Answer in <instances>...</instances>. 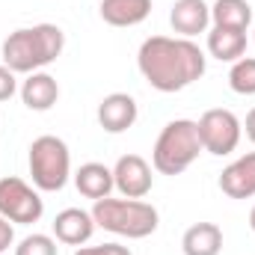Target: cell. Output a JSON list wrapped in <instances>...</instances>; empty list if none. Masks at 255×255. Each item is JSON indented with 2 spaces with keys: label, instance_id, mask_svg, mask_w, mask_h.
Here are the masks:
<instances>
[{
  "label": "cell",
  "instance_id": "4fadbf2b",
  "mask_svg": "<svg viewBox=\"0 0 255 255\" xmlns=\"http://www.w3.org/2000/svg\"><path fill=\"white\" fill-rule=\"evenodd\" d=\"M220 190L229 199H253L255 196V151L238 157L220 172Z\"/></svg>",
  "mask_w": 255,
  "mask_h": 255
},
{
  "label": "cell",
  "instance_id": "cb8c5ba5",
  "mask_svg": "<svg viewBox=\"0 0 255 255\" xmlns=\"http://www.w3.org/2000/svg\"><path fill=\"white\" fill-rule=\"evenodd\" d=\"M244 130H247V136H250V142H255V107L247 113V122H244Z\"/></svg>",
  "mask_w": 255,
  "mask_h": 255
},
{
  "label": "cell",
  "instance_id": "7c38bea8",
  "mask_svg": "<svg viewBox=\"0 0 255 255\" xmlns=\"http://www.w3.org/2000/svg\"><path fill=\"white\" fill-rule=\"evenodd\" d=\"M18 92H21V101H24L27 110L45 113V110H51V107L57 104V98H60V83H57V77H51L48 71H33V74L24 77V83L18 86Z\"/></svg>",
  "mask_w": 255,
  "mask_h": 255
},
{
  "label": "cell",
  "instance_id": "8fae6325",
  "mask_svg": "<svg viewBox=\"0 0 255 255\" xmlns=\"http://www.w3.org/2000/svg\"><path fill=\"white\" fill-rule=\"evenodd\" d=\"M169 24L181 39H193L199 33H208L211 6L205 0H175L172 12H169Z\"/></svg>",
  "mask_w": 255,
  "mask_h": 255
},
{
  "label": "cell",
  "instance_id": "52a82bcc",
  "mask_svg": "<svg viewBox=\"0 0 255 255\" xmlns=\"http://www.w3.org/2000/svg\"><path fill=\"white\" fill-rule=\"evenodd\" d=\"M42 214H45V202L36 187H30L15 175L0 178V217L18 226H33L42 220Z\"/></svg>",
  "mask_w": 255,
  "mask_h": 255
},
{
  "label": "cell",
  "instance_id": "30bf717a",
  "mask_svg": "<svg viewBox=\"0 0 255 255\" xmlns=\"http://www.w3.org/2000/svg\"><path fill=\"white\" fill-rule=\"evenodd\" d=\"M136 116H139L136 101L128 92H113L98 104V125L107 133H125L128 128H133Z\"/></svg>",
  "mask_w": 255,
  "mask_h": 255
},
{
  "label": "cell",
  "instance_id": "7a4b0ae2",
  "mask_svg": "<svg viewBox=\"0 0 255 255\" xmlns=\"http://www.w3.org/2000/svg\"><path fill=\"white\" fill-rule=\"evenodd\" d=\"M65 48V33L57 24H36L21 27L3 39L0 57L3 65H9L15 74H33L51 65Z\"/></svg>",
  "mask_w": 255,
  "mask_h": 255
},
{
  "label": "cell",
  "instance_id": "5bb4252c",
  "mask_svg": "<svg viewBox=\"0 0 255 255\" xmlns=\"http://www.w3.org/2000/svg\"><path fill=\"white\" fill-rule=\"evenodd\" d=\"M74 187L80 196H86V199H92V202H98V199H107L110 193L116 190V184H113V169L110 166H104V163H83L77 172H74Z\"/></svg>",
  "mask_w": 255,
  "mask_h": 255
},
{
  "label": "cell",
  "instance_id": "8992f818",
  "mask_svg": "<svg viewBox=\"0 0 255 255\" xmlns=\"http://www.w3.org/2000/svg\"><path fill=\"white\" fill-rule=\"evenodd\" d=\"M196 125H199L202 151H208V154L226 157V154H232V151L241 145L244 125H241V119H238L232 110H223V107L205 110L202 119H199Z\"/></svg>",
  "mask_w": 255,
  "mask_h": 255
},
{
  "label": "cell",
  "instance_id": "ac0fdd59",
  "mask_svg": "<svg viewBox=\"0 0 255 255\" xmlns=\"http://www.w3.org/2000/svg\"><path fill=\"white\" fill-rule=\"evenodd\" d=\"M211 21H214V27L247 33L250 24H253V6L247 0H217L211 6Z\"/></svg>",
  "mask_w": 255,
  "mask_h": 255
},
{
  "label": "cell",
  "instance_id": "e0dca14e",
  "mask_svg": "<svg viewBox=\"0 0 255 255\" xmlns=\"http://www.w3.org/2000/svg\"><path fill=\"white\" fill-rule=\"evenodd\" d=\"M184 255H220L223 250V232L214 223H196L181 238Z\"/></svg>",
  "mask_w": 255,
  "mask_h": 255
},
{
  "label": "cell",
  "instance_id": "9a60e30c",
  "mask_svg": "<svg viewBox=\"0 0 255 255\" xmlns=\"http://www.w3.org/2000/svg\"><path fill=\"white\" fill-rule=\"evenodd\" d=\"M98 12L110 27H136L151 15V0H101Z\"/></svg>",
  "mask_w": 255,
  "mask_h": 255
},
{
  "label": "cell",
  "instance_id": "9c48e42d",
  "mask_svg": "<svg viewBox=\"0 0 255 255\" xmlns=\"http://www.w3.org/2000/svg\"><path fill=\"white\" fill-rule=\"evenodd\" d=\"M54 238L65 244V247H83L92 235H95V220H92V211H83V208H65L54 217Z\"/></svg>",
  "mask_w": 255,
  "mask_h": 255
},
{
  "label": "cell",
  "instance_id": "44dd1931",
  "mask_svg": "<svg viewBox=\"0 0 255 255\" xmlns=\"http://www.w3.org/2000/svg\"><path fill=\"white\" fill-rule=\"evenodd\" d=\"M18 92V77L9 65H0V101H9Z\"/></svg>",
  "mask_w": 255,
  "mask_h": 255
},
{
  "label": "cell",
  "instance_id": "484cf974",
  "mask_svg": "<svg viewBox=\"0 0 255 255\" xmlns=\"http://www.w3.org/2000/svg\"><path fill=\"white\" fill-rule=\"evenodd\" d=\"M250 229L255 232V205H253V211H250Z\"/></svg>",
  "mask_w": 255,
  "mask_h": 255
},
{
  "label": "cell",
  "instance_id": "ba28073f",
  "mask_svg": "<svg viewBox=\"0 0 255 255\" xmlns=\"http://www.w3.org/2000/svg\"><path fill=\"white\" fill-rule=\"evenodd\" d=\"M113 184L122 193V199H142L151 193L154 175H151V163L139 154H122L113 166Z\"/></svg>",
  "mask_w": 255,
  "mask_h": 255
},
{
  "label": "cell",
  "instance_id": "5b68a950",
  "mask_svg": "<svg viewBox=\"0 0 255 255\" xmlns=\"http://www.w3.org/2000/svg\"><path fill=\"white\" fill-rule=\"evenodd\" d=\"M30 178L42 193L63 190L71 178V151L60 136L42 133L30 142Z\"/></svg>",
  "mask_w": 255,
  "mask_h": 255
},
{
  "label": "cell",
  "instance_id": "2e32d148",
  "mask_svg": "<svg viewBox=\"0 0 255 255\" xmlns=\"http://www.w3.org/2000/svg\"><path fill=\"white\" fill-rule=\"evenodd\" d=\"M208 54L220 63H238L247 54V33L244 30H226L214 27L208 33Z\"/></svg>",
  "mask_w": 255,
  "mask_h": 255
},
{
  "label": "cell",
  "instance_id": "6da1fadb",
  "mask_svg": "<svg viewBox=\"0 0 255 255\" xmlns=\"http://www.w3.org/2000/svg\"><path fill=\"white\" fill-rule=\"evenodd\" d=\"M205 54L193 39L151 36L136 51V68L157 92H181L205 74Z\"/></svg>",
  "mask_w": 255,
  "mask_h": 255
},
{
  "label": "cell",
  "instance_id": "277c9868",
  "mask_svg": "<svg viewBox=\"0 0 255 255\" xmlns=\"http://www.w3.org/2000/svg\"><path fill=\"white\" fill-rule=\"evenodd\" d=\"M202 151L199 125L193 119H175L157 133L154 151H151V166L160 175H181Z\"/></svg>",
  "mask_w": 255,
  "mask_h": 255
},
{
  "label": "cell",
  "instance_id": "d6986e66",
  "mask_svg": "<svg viewBox=\"0 0 255 255\" xmlns=\"http://www.w3.org/2000/svg\"><path fill=\"white\" fill-rule=\"evenodd\" d=\"M229 86L238 95H255V57H241L238 63H232Z\"/></svg>",
  "mask_w": 255,
  "mask_h": 255
},
{
  "label": "cell",
  "instance_id": "ffe728a7",
  "mask_svg": "<svg viewBox=\"0 0 255 255\" xmlns=\"http://www.w3.org/2000/svg\"><path fill=\"white\" fill-rule=\"evenodd\" d=\"M15 255H57V241L51 235H27L15 247Z\"/></svg>",
  "mask_w": 255,
  "mask_h": 255
},
{
  "label": "cell",
  "instance_id": "7402d4cb",
  "mask_svg": "<svg viewBox=\"0 0 255 255\" xmlns=\"http://www.w3.org/2000/svg\"><path fill=\"white\" fill-rule=\"evenodd\" d=\"M12 241H15V229H12V223L6 217H0V255L12 247Z\"/></svg>",
  "mask_w": 255,
  "mask_h": 255
},
{
  "label": "cell",
  "instance_id": "3957f363",
  "mask_svg": "<svg viewBox=\"0 0 255 255\" xmlns=\"http://www.w3.org/2000/svg\"><path fill=\"white\" fill-rule=\"evenodd\" d=\"M92 220L98 229L119 235L128 241H142L148 235L157 232L160 214L154 205L142 202V199H98L92 205Z\"/></svg>",
  "mask_w": 255,
  "mask_h": 255
},
{
  "label": "cell",
  "instance_id": "d4e9b609",
  "mask_svg": "<svg viewBox=\"0 0 255 255\" xmlns=\"http://www.w3.org/2000/svg\"><path fill=\"white\" fill-rule=\"evenodd\" d=\"M74 255H101V247H80Z\"/></svg>",
  "mask_w": 255,
  "mask_h": 255
},
{
  "label": "cell",
  "instance_id": "603a6c76",
  "mask_svg": "<svg viewBox=\"0 0 255 255\" xmlns=\"http://www.w3.org/2000/svg\"><path fill=\"white\" fill-rule=\"evenodd\" d=\"M101 255H130V250L122 247V244H104L101 247Z\"/></svg>",
  "mask_w": 255,
  "mask_h": 255
}]
</instances>
